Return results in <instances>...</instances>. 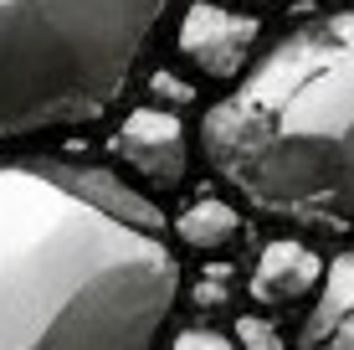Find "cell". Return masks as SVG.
<instances>
[{
  "label": "cell",
  "instance_id": "6",
  "mask_svg": "<svg viewBox=\"0 0 354 350\" xmlns=\"http://www.w3.org/2000/svg\"><path fill=\"white\" fill-rule=\"evenodd\" d=\"M298 350H354V247L328 263L319 299L303 320Z\"/></svg>",
  "mask_w": 354,
  "mask_h": 350
},
{
  "label": "cell",
  "instance_id": "5",
  "mask_svg": "<svg viewBox=\"0 0 354 350\" xmlns=\"http://www.w3.org/2000/svg\"><path fill=\"white\" fill-rule=\"evenodd\" d=\"M113 155L129 165L144 186L154 191H180L190 170V139L175 108H133L113 134Z\"/></svg>",
  "mask_w": 354,
  "mask_h": 350
},
{
  "label": "cell",
  "instance_id": "10",
  "mask_svg": "<svg viewBox=\"0 0 354 350\" xmlns=\"http://www.w3.org/2000/svg\"><path fill=\"white\" fill-rule=\"evenodd\" d=\"M169 350H236V340H226L221 330H180Z\"/></svg>",
  "mask_w": 354,
  "mask_h": 350
},
{
  "label": "cell",
  "instance_id": "8",
  "mask_svg": "<svg viewBox=\"0 0 354 350\" xmlns=\"http://www.w3.org/2000/svg\"><path fill=\"white\" fill-rule=\"evenodd\" d=\"M236 232H241V216L221 196H201L195 207L180 211V222H175V237L195 252H221V247L236 243Z\"/></svg>",
  "mask_w": 354,
  "mask_h": 350
},
{
  "label": "cell",
  "instance_id": "4",
  "mask_svg": "<svg viewBox=\"0 0 354 350\" xmlns=\"http://www.w3.org/2000/svg\"><path fill=\"white\" fill-rule=\"evenodd\" d=\"M257 31L262 26L252 16H241V10L216 6V0H195L185 10V21H180V31H175V52H180L185 67L205 72V78H216V82H231V78L247 72Z\"/></svg>",
  "mask_w": 354,
  "mask_h": 350
},
{
  "label": "cell",
  "instance_id": "12",
  "mask_svg": "<svg viewBox=\"0 0 354 350\" xmlns=\"http://www.w3.org/2000/svg\"><path fill=\"white\" fill-rule=\"evenodd\" d=\"M241 6H277V0H241Z\"/></svg>",
  "mask_w": 354,
  "mask_h": 350
},
{
  "label": "cell",
  "instance_id": "2",
  "mask_svg": "<svg viewBox=\"0 0 354 350\" xmlns=\"http://www.w3.org/2000/svg\"><path fill=\"white\" fill-rule=\"evenodd\" d=\"M205 165L267 216L354 232V10L288 31L201 124Z\"/></svg>",
  "mask_w": 354,
  "mask_h": 350
},
{
  "label": "cell",
  "instance_id": "1",
  "mask_svg": "<svg viewBox=\"0 0 354 350\" xmlns=\"http://www.w3.org/2000/svg\"><path fill=\"white\" fill-rule=\"evenodd\" d=\"M175 299L149 196L103 165L0 160V350H154Z\"/></svg>",
  "mask_w": 354,
  "mask_h": 350
},
{
  "label": "cell",
  "instance_id": "11",
  "mask_svg": "<svg viewBox=\"0 0 354 350\" xmlns=\"http://www.w3.org/2000/svg\"><path fill=\"white\" fill-rule=\"evenodd\" d=\"M154 93H165V98H180V103L190 98V88H185V82H175L169 72H160V78H154Z\"/></svg>",
  "mask_w": 354,
  "mask_h": 350
},
{
  "label": "cell",
  "instance_id": "7",
  "mask_svg": "<svg viewBox=\"0 0 354 350\" xmlns=\"http://www.w3.org/2000/svg\"><path fill=\"white\" fill-rule=\"evenodd\" d=\"M324 258L313 247L292 243V237H277V243L262 247L257 273H252V299L257 304H292V299H308L313 288L324 283Z\"/></svg>",
  "mask_w": 354,
  "mask_h": 350
},
{
  "label": "cell",
  "instance_id": "9",
  "mask_svg": "<svg viewBox=\"0 0 354 350\" xmlns=\"http://www.w3.org/2000/svg\"><path fill=\"white\" fill-rule=\"evenodd\" d=\"M236 340H241V350H288V345H283V335H277L267 320H257V315L236 320Z\"/></svg>",
  "mask_w": 354,
  "mask_h": 350
},
{
  "label": "cell",
  "instance_id": "3",
  "mask_svg": "<svg viewBox=\"0 0 354 350\" xmlns=\"http://www.w3.org/2000/svg\"><path fill=\"white\" fill-rule=\"evenodd\" d=\"M165 10L169 0H0V144L103 119Z\"/></svg>",
  "mask_w": 354,
  "mask_h": 350
}]
</instances>
